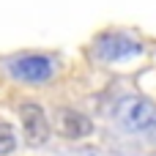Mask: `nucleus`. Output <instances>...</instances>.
<instances>
[{
	"label": "nucleus",
	"mask_w": 156,
	"mask_h": 156,
	"mask_svg": "<svg viewBox=\"0 0 156 156\" xmlns=\"http://www.w3.org/2000/svg\"><path fill=\"white\" fill-rule=\"evenodd\" d=\"M115 121L132 134H145L156 129V104L145 96H123L115 104Z\"/></svg>",
	"instance_id": "f257e3e1"
},
{
	"label": "nucleus",
	"mask_w": 156,
	"mask_h": 156,
	"mask_svg": "<svg viewBox=\"0 0 156 156\" xmlns=\"http://www.w3.org/2000/svg\"><path fill=\"white\" fill-rule=\"evenodd\" d=\"M55 69H58V63L47 55H16L8 60V74L19 82H30V85L52 80Z\"/></svg>",
	"instance_id": "f03ea898"
},
{
	"label": "nucleus",
	"mask_w": 156,
	"mask_h": 156,
	"mask_svg": "<svg viewBox=\"0 0 156 156\" xmlns=\"http://www.w3.org/2000/svg\"><path fill=\"white\" fill-rule=\"evenodd\" d=\"M93 55L101 58V60H107V63H118V60L143 55V44L134 41V38H129L126 33H104V36L96 38Z\"/></svg>",
	"instance_id": "7ed1b4c3"
},
{
	"label": "nucleus",
	"mask_w": 156,
	"mask_h": 156,
	"mask_svg": "<svg viewBox=\"0 0 156 156\" xmlns=\"http://www.w3.org/2000/svg\"><path fill=\"white\" fill-rule=\"evenodd\" d=\"M19 118H22V129H25V140L33 148H41L49 140V121L47 112L38 104H22L19 107Z\"/></svg>",
	"instance_id": "20e7f679"
},
{
	"label": "nucleus",
	"mask_w": 156,
	"mask_h": 156,
	"mask_svg": "<svg viewBox=\"0 0 156 156\" xmlns=\"http://www.w3.org/2000/svg\"><path fill=\"white\" fill-rule=\"evenodd\" d=\"M55 126H58V134L66 140H80V137H88L93 132V123L77 110H58Z\"/></svg>",
	"instance_id": "39448f33"
},
{
	"label": "nucleus",
	"mask_w": 156,
	"mask_h": 156,
	"mask_svg": "<svg viewBox=\"0 0 156 156\" xmlns=\"http://www.w3.org/2000/svg\"><path fill=\"white\" fill-rule=\"evenodd\" d=\"M14 148H16V132L8 123H0V156L11 154Z\"/></svg>",
	"instance_id": "423d86ee"
}]
</instances>
